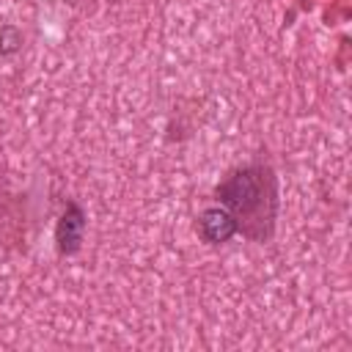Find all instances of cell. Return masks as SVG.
<instances>
[{
    "label": "cell",
    "instance_id": "6da1fadb",
    "mask_svg": "<svg viewBox=\"0 0 352 352\" xmlns=\"http://www.w3.org/2000/svg\"><path fill=\"white\" fill-rule=\"evenodd\" d=\"M275 195V176L261 165L242 168L217 187V198L236 220V228L253 239H264L270 234L278 204Z\"/></svg>",
    "mask_w": 352,
    "mask_h": 352
},
{
    "label": "cell",
    "instance_id": "7a4b0ae2",
    "mask_svg": "<svg viewBox=\"0 0 352 352\" xmlns=\"http://www.w3.org/2000/svg\"><path fill=\"white\" fill-rule=\"evenodd\" d=\"M236 220L231 217L228 209H206L198 220V234L212 242V245H220V242H228L234 234H236Z\"/></svg>",
    "mask_w": 352,
    "mask_h": 352
},
{
    "label": "cell",
    "instance_id": "3957f363",
    "mask_svg": "<svg viewBox=\"0 0 352 352\" xmlns=\"http://www.w3.org/2000/svg\"><path fill=\"white\" fill-rule=\"evenodd\" d=\"M82 228H85L82 212H80V206H74V204H72V206L63 212V217L58 220V228H55L58 250H60V253H74V250L80 248Z\"/></svg>",
    "mask_w": 352,
    "mask_h": 352
}]
</instances>
